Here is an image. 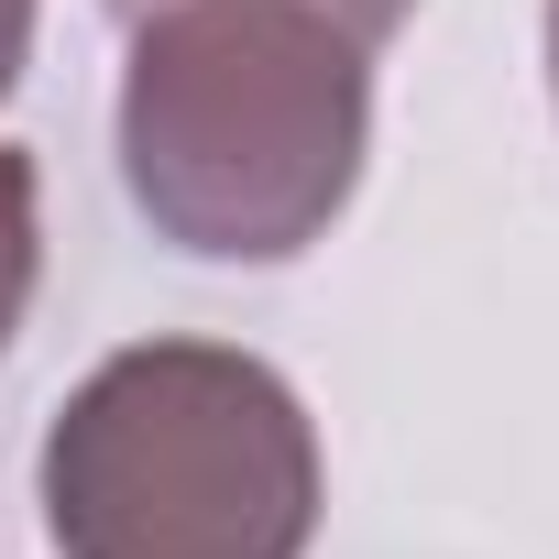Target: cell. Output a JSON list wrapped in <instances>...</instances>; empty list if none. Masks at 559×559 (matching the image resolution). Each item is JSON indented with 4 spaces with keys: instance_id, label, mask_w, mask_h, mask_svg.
I'll use <instances>...</instances> for the list:
<instances>
[{
    "instance_id": "obj_2",
    "label": "cell",
    "mask_w": 559,
    "mask_h": 559,
    "mask_svg": "<svg viewBox=\"0 0 559 559\" xmlns=\"http://www.w3.org/2000/svg\"><path fill=\"white\" fill-rule=\"evenodd\" d=\"M56 559H308L319 428L297 384L230 341H132L45 428Z\"/></svg>"
},
{
    "instance_id": "obj_5",
    "label": "cell",
    "mask_w": 559,
    "mask_h": 559,
    "mask_svg": "<svg viewBox=\"0 0 559 559\" xmlns=\"http://www.w3.org/2000/svg\"><path fill=\"white\" fill-rule=\"evenodd\" d=\"M23 67H34V0H0V99L23 88Z\"/></svg>"
},
{
    "instance_id": "obj_3",
    "label": "cell",
    "mask_w": 559,
    "mask_h": 559,
    "mask_svg": "<svg viewBox=\"0 0 559 559\" xmlns=\"http://www.w3.org/2000/svg\"><path fill=\"white\" fill-rule=\"evenodd\" d=\"M34 274H45V187H34L23 143H0V352L34 308Z\"/></svg>"
},
{
    "instance_id": "obj_1",
    "label": "cell",
    "mask_w": 559,
    "mask_h": 559,
    "mask_svg": "<svg viewBox=\"0 0 559 559\" xmlns=\"http://www.w3.org/2000/svg\"><path fill=\"white\" fill-rule=\"evenodd\" d=\"M121 67V187L198 263H297L362 187L373 45L319 0H154Z\"/></svg>"
},
{
    "instance_id": "obj_6",
    "label": "cell",
    "mask_w": 559,
    "mask_h": 559,
    "mask_svg": "<svg viewBox=\"0 0 559 559\" xmlns=\"http://www.w3.org/2000/svg\"><path fill=\"white\" fill-rule=\"evenodd\" d=\"M548 99H559V0H548Z\"/></svg>"
},
{
    "instance_id": "obj_4",
    "label": "cell",
    "mask_w": 559,
    "mask_h": 559,
    "mask_svg": "<svg viewBox=\"0 0 559 559\" xmlns=\"http://www.w3.org/2000/svg\"><path fill=\"white\" fill-rule=\"evenodd\" d=\"M99 12H110V23H143L154 0H99ZM319 12H330V23H352V34H362V45L384 56V45H395V23L417 12V0H319Z\"/></svg>"
}]
</instances>
